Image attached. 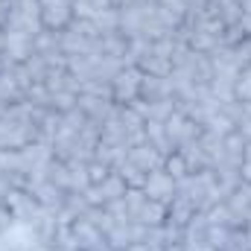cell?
Instances as JSON below:
<instances>
[{
	"mask_svg": "<svg viewBox=\"0 0 251 251\" xmlns=\"http://www.w3.org/2000/svg\"><path fill=\"white\" fill-rule=\"evenodd\" d=\"M9 32H26V35H38L44 29L41 24V3L38 0H12V12H9V21L6 26Z\"/></svg>",
	"mask_w": 251,
	"mask_h": 251,
	"instance_id": "1",
	"label": "cell"
},
{
	"mask_svg": "<svg viewBox=\"0 0 251 251\" xmlns=\"http://www.w3.org/2000/svg\"><path fill=\"white\" fill-rule=\"evenodd\" d=\"M3 204H6V210L12 213V219H15V222H24V225H35L38 216H41V210H44L32 193H26V190H21V187L12 190Z\"/></svg>",
	"mask_w": 251,
	"mask_h": 251,
	"instance_id": "2",
	"label": "cell"
},
{
	"mask_svg": "<svg viewBox=\"0 0 251 251\" xmlns=\"http://www.w3.org/2000/svg\"><path fill=\"white\" fill-rule=\"evenodd\" d=\"M140 79H143V70L137 64H128L123 67L114 79H111V100L117 105H128L140 97Z\"/></svg>",
	"mask_w": 251,
	"mask_h": 251,
	"instance_id": "3",
	"label": "cell"
},
{
	"mask_svg": "<svg viewBox=\"0 0 251 251\" xmlns=\"http://www.w3.org/2000/svg\"><path fill=\"white\" fill-rule=\"evenodd\" d=\"M164 128H167V137H170V143L178 149V146H184L190 140H199V134H201V126L193 123L187 114H181L178 108L164 120Z\"/></svg>",
	"mask_w": 251,
	"mask_h": 251,
	"instance_id": "4",
	"label": "cell"
},
{
	"mask_svg": "<svg viewBox=\"0 0 251 251\" xmlns=\"http://www.w3.org/2000/svg\"><path fill=\"white\" fill-rule=\"evenodd\" d=\"M143 193L149 196V199H155V201H164V204H170L173 201V196L178 193V181L161 167V170H152V173H146V184H143Z\"/></svg>",
	"mask_w": 251,
	"mask_h": 251,
	"instance_id": "5",
	"label": "cell"
},
{
	"mask_svg": "<svg viewBox=\"0 0 251 251\" xmlns=\"http://www.w3.org/2000/svg\"><path fill=\"white\" fill-rule=\"evenodd\" d=\"M143 234H146V225H140V222H117L105 234V243L111 251H123L131 243H143Z\"/></svg>",
	"mask_w": 251,
	"mask_h": 251,
	"instance_id": "6",
	"label": "cell"
},
{
	"mask_svg": "<svg viewBox=\"0 0 251 251\" xmlns=\"http://www.w3.org/2000/svg\"><path fill=\"white\" fill-rule=\"evenodd\" d=\"M32 41L35 38L26 35V32H9V29H3V56L12 59V62H18V64H24L35 53Z\"/></svg>",
	"mask_w": 251,
	"mask_h": 251,
	"instance_id": "7",
	"label": "cell"
},
{
	"mask_svg": "<svg viewBox=\"0 0 251 251\" xmlns=\"http://www.w3.org/2000/svg\"><path fill=\"white\" fill-rule=\"evenodd\" d=\"M73 234H76L82 251H108L105 234H102L94 222H88V219H76V222H73Z\"/></svg>",
	"mask_w": 251,
	"mask_h": 251,
	"instance_id": "8",
	"label": "cell"
},
{
	"mask_svg": "<svg viewBox=\"0 0 251 251\" xmlns=\"http://www.w3.org/2000/svg\"><path fill=\"white\" fill-rule=\"evenodd\" d=\"M76 105L85 111L88 120H94V123H100V126L105 123L111 117V111L117 108L114 100H108V97H91V94H79V102Z\"/></svg>",
	"mask_w": 251,
	"mask_h": 251,
	"instance_id": "9",
	"label": "cell"
},
{
	"mask_svg": "<svg viewBox=\"0 0 251 251\" xmlns=\"http://www.w3.org/2000/svg\"><path fill=\"white\" fill-rule=\"evenodd\" d=\"M170 97H176L170 76H149V73H143V79H140V100L155 102V100H170Z\"/></svg>",
	"mask_w": 251,
	"mask_h": 251,
	"instance_id": "10",
	"label": "cell"
},
{
	"mask_svg": "<svg viewBox=\"0 0 251 251\" xmlns=\"http://www.w3.org/2000/svg\"><path fill=\"white\" fill-rule=\"evenodd\" d=\"M128 161H131L134 167H140L143 173H152V170H161V167H164V155H161L155 146H149V143L131 146V149H128Z\"/></svg>",
	"mask_w": 251,
	"mask_h": 251,
	"instance_id": "11",
	"label": "cell"
},
{
	"mask_svg": "<svg viewBox=\"0 0 251 251\" xmlns=\"http://www.w3.org/2000/svg\"><path fill=\"white\" fill-rule=\"evenodd\" d=\"M193 216H196V204L190 201L187 196L176 193V196H173V201L167 204V222H173V225L184 228V225H187Z\"/></svg>",
	"mask_w": 251,
	"mask_h": 251,
	"instance_id": "12",
	"label": "cell"
},
{
	"mask_svg": "<svg viewBox=\"0 0 251 251\" xmlns=\"http://www.w3.org/2000/svg\"><path fill=\"white\" fill-rule=\"evenodd\" d=\"M32 196L38 199V204H41L44 210H53V213H59V210L64 207V196H67V190L56 187L53 181H44L41 187L32 190Z\"/></svg>",
	"mask_w": 251,
	"mask_h": 251,
	"instance_id": "13",
	"label": "cell"
},
{
	"mask_svg": "<svg viewBox=\"0 0 251 251\" xmlns=\"http://www.w3.org/2000/svg\"><path fill=\"white\" fill-rule=\"evenodd\" d=\"M143 134H146V143H149V146H155L164 158H167L170 152H176V146H173V143H170V137H167L164 123H158V120H146V123H143Z\"/></svg>",
	"mask_w": 251,
	"mask_h": 251,
	"instance_id": "14",
	"label": "cell"
},
{
	"mask_svg": "<svg viewBox=\"0 0 251 251\" xmlns=\"http://www.w3.org/2000/svg\"><path fill=\"white\" fill-rule=\"evenodd\" d=\"M134 222H140V225H164L167 222V204L155 201V199H146V204L140 207Z\"/></svg>",
	"mask_w": 251,
	"mask_h": 251,
	"instance_id": "15",
	"label": "cell"
},
{
	"mask_svg": "<svg viewBox=\"0 0 251 251\" xmlns=\"http://www.w3.org/2000/svg\"><path fill=\"white\" fill-rule=\"evenodd\" d=\"M24 100V88L18 85V79L9 70H0V102L3 105H15Z\"/></svg>",
	"mask_w": 251,
	"mask_h": 251,
	"instance_id": "16",
	"label": "cell"
},
{
	"mask_svg": "<svg viewBox=\"0 0 251 251\" xmlns=\"http://www.w3.org/2000/svg\"><path fill=\"white\" fill-rule=\"evenodd\" d=\"M91 21L97 24L100 35H114V32H120V6H108L100 15H94Z\"/></svg>",
	"mask_w": 251,
	"mask_h": 251,
	"instance_id": "17",
	"label": "cell"
},
{
	"mask_svg": "<svg viewBox=\"0 0 251 251\" xmlns=\"http://www.w3.org/2000/svg\"><path fill=\"white\" fill-rule=\"evenodd\" d=\"M70 6H73V18L76 21H91L94 15H100L102 9H108L114 3L111 0H70Z\"/></svg>",
	"mask_w": 251,
	"mask_h": 251,
	"instance_id": "18",
	"label": "cell"
},
{
	"mask_svg": "<svg viewBox=\"0 0 251 251\" xmlns=\"http://www.w3.org/2000/svg\"><path fill=\"white\" fill-rule=\"evenodd\" d=\"M178 152L184 155L190 173H199V170L210 167V164H207V158H204V152H201V143H199V140H190V143H184V146H178Z\"/></svg>",
	"mask_w": 251,
	"mask_h": 251,
	"instance_id": "19",
	"label": "cell"
},
{
	"mask_svg": "<svg viewBox=\"0 0 251 251\" xmlns=\"http://www.w3.org/2000/svg\"><path fill=\"white\" fill-rule=\"evenodd\" d=\"M114 173H120V178L126 181V187H140L143 190V184H146V173H143L140 167H134L128 158H123V161L114 167Z\"/></svg>",
	"mask_w": 251,
	"mask_h": 251,
	"instance_id": "20",
	"label": "cell"
},
{
	"mask_svg": "<svg viewBox=\"0 0 251 251\" xmlns=\"http://www.w3.org/2000/svg\"><path fill=\"white\" fill-rule=\"evenodd\" d=\"M137 67L143 70V73H149V76H170V70H173V62L170 59H161V56H155V53H146Z\"/></svg>",
	"mask_w": 251,
	"mask_h": 251,
	"instance_id": "21",
	"label": "cell"
},
{
	"mask_svg": "<svg viewBox=\"0 0 251 251\" xmlns=\"http://www.w3.org/2000/svg\"><path fill=\"white\" fill-rule=\"evenodd\" d=\"M47 181H53L56 187H62L70 193V167L59 161V158H53L50 164H47Z\"/></svg>",
	"mask_w": 251,
	"mask_h": 251,
	"instance_id": "22",
	"label": "cell"
},
{
	"mask_svg": "<svg viewBox=\"0 0 251 251\" xmlns=\"http://www.w3.org/2000/svg\"><path fill=\"white\" fill-rule=\"evenodd\" d=\"M88 207H91V201L85 199V193H67V196H64L62 210H67L73 219H82V216L88 213Z\"/></svg>",
	"mask_w": 251,
	"mask_h": 251,
	"instance_id": "23",
	"label": "cell"
},
{
	"mask_svg": "<svg viewBox=\"0 0 251 251\" xmlns=\"http://www.w3.org/2000/svg\"><path fill=\"white\" fill-rule=\"evenodd\" d=\"M164 170H167V173H170L176 181H181V178H184V176L190 173L187 161H184V155H181L178 149H176V152H170V155L164 158Z\"/></svg>",
	"mask_w": 251,
	"mask_h": 251,
	"instance_id": "24",
	"label": "cell"
},
{
	"mask_svg": "<svg viewBox=\"0 0 251 251\" xmlns=\"http://www.w3.org/2000/svg\"><path fill=\"white\" fill-rule=\"evenodd\" d=\"M76 102H79V94H73V91H56L53 100H50V108L59 111V114H67V111L76 108Z\"/></svg>",
	"mask_w": 251,
	"mask_h": 251,
	"instance_id": "25",
	"label": "cell"
},
{
	"mask_svg": "<svg viewBox=\"0 0 251 251\" xmlns=\"http://www.w3.org/2000/svg\"><path fill=\"white\" fill-rule=\"evenodd\" d=\"M207 88H210V94H213L222 105L237 100V97H234V82H231V79H210V85H207Z\"/></svg>",
	"mask_w": 251,
	"mask_h": 251,
	"instance_id": "26",
	"label": "cell"
},
{
	"mask_svg": "<svg viewBox=\"0 0 251 251\" xmlns=\"http://www.w3.org/2000/svg\"><path fill=\"white\" fill-rule=\"evenodd\" d=\"M234 97H237L243 105L251 102V67H243L240 76L234 79Z\"/></svg>",
	"mask_w": 251,
	"mask_h": 251,
	"instance_id": "27",
	"label": "cell"
},
{
	"mask_svg": "<svg viewBox=\"0 0 251 251\" xmlns=\"http://www.w3.org/2000/svg\"><path fill=\"white\" fill-rule=\"evenodd\" d=\"M24 67H26V73H29V79H32V85L35 82H44L47 79V62H44V56H38V53H32L26 62H24Z\"/></svg>",
	"mask_w": 251,
	"mask_h": 251,
	"instance_id": "28",
	"label": "cell"
},
{
	"mask_svg": "<svg viewBox=\"0 0 251 251\" xmlns=\"http://www.w3.org/2000/svg\"><path fill=\"white\" fill-rule=\"evenodd\" d=\"M117 114H120V123L126 126V131H128V134H131V131H140L143 123H146V120H143L131 105H117Z\"/></svg>",
	"mask_w": 251,
	"mask_h": 251,
	"instance_id": "29",
	"label": "cell"
},
{
	"mask_svg": "<svg viewBox=\"0 0 251 251\" xmlns=\"http://www.w3.org/2000/svg\"><path fill=\"white\" fill-rule=\"evenodd\" d=\"M237 126L231 123L225 114H213L207 123H204V131H210V134H216V137H225V134H231Z\"/></svg>",
	"mask_w": 251,
	"mask_h": 251,
	"instance_id": "30",
	"label": "cell"
},
{
	"mask_svg": "<svg viewBox=\"0 0 251 251\" xmlns=\"http://www.w3.org/2000/svg\"><path fill=\"white\" fill-rule=\"evenodd\" d=\"M222 251H249V237H246V228H231L228 231V240Z\"/></svg>",
	"mask_w": 251,
	"mask_h": 251,
	"instance_id": "31",
	"label": "cell"
},
{
	"mask_svg": "<svg viewBox=\"0 0 251 251\" xmlns=\"http://www.w3.org/2000/svg\"><path fill=\"white\" fill-rule=\"evenodd\" d=\"M108 173H111V167H108V164H102V161H88V181H91V184L105 181V178H108Z\"/></svg>",
	"mask_w": 251,
	"mask_h": 251,
	"instance_id": "32",
	"label": "cell"
},
{
	"mask_svg": "<svg viewBox=\"0 0 251 251\" xmlns=\"http://www.w3.org/2000/svg\"><path fill=\"white\" fill-rule=\"evenodd\" d=\"M240 181L251 184V143H246V152H243V161H240Z\"/></svg>",
	"mask_w": 251,
	"mask_h": 251,
	"instance_id": "33",
	"label": "cell"
},
{
	"mask_svg": "<svg viewBox=\"0 0 251 251\" xmlns=\"http://www.w3.org/2000/svg\"><path fill=\"white\" fill-rule=\"evenodd\" d=\"M15 225V219H12V213L6 210V204H0V234H6L9 228Z\"/></svg>",
	"mask_w": 251,
	"mask_h": 251,
	"instance_id": "34",
	"label": "cell"
},
{
	"mask_svg": "<svg viewBox=\"0 0 251 251\" xmlns=\"http://www.w3.org/2000/svg\"><path fill=\"white\" fill-rule=\"evenodd\" d=\"M9 12H12V0H0V26H6Z\"/></svg>",
	"mask_w": 251,
	"mask_h": 251,
	"instance_id": "35",
	"label": "cell"
},
{
	"mask_svg": "<svg viewBox=\"0 0 251 251\" xmlns=\"http://www.w3.org/2000/svg\"><path fill=\"white\" fill-rule=\"evenodd\" d=\"M237 26L243 29V35H246V38H251V15L243 12V18H240V24H237Z\"/></svg>",
	"mask_w": 251,
	"mask_h": 251,
	"instance_id": "36",
	"label": "cell"
},
{
	"mask_svg": "<svg viewBox=\"0 0 251 251\" xmlns=\"http://www.w3.org/2000/svg\"><path fill=\"white\" fill-rule=\"evenodd\" d=\"M123 251H149V249H146V243H131V246L123 249Z\"/></svg>",
	"mask_w": 251,
	"mask_h": 251,
	"instance_id": "37",
	"label": "cell"
},
{
	"mask_svg": "<svg viewBox=\"0 0 251 251\" xmlns=\"http://www.w3.org/2000/svg\"><path fill=\"white\" fill-rule=\"evenodd\" d=\"M240 6H243V12H246V15H251V0H243Z\"/></svg>",
	"mask_w": 251,
	"mask_h": 251,
	"instance_id": "38",
	"label": "cell"
},
{
	"mask_svg": "<svg viewBox=\"0 0 251 251\" xmlns=\"http://www.w3.org/2000/svg\"><path fill=\"white\" fill-rule=\"evenodd\" d=\"M167 251H184V249H181V243H173V246H167Z\"/></svg>",
	"mask_w": 251,
	"mask_h": 251,
	"instance_id": "39",
	"label": "cell"
},
{
	"mask_svg": "<svg viewBox=\"0 0 251 251\" xmlns=\"http://www.w3.org/2000/svg\"><path fill=\"white\" fill-rule=\"evenodd\" d=\"M149 251H167V246H146Z\"/></svg>",
	"mask_w": 251,
	"mask_h": 251,
	"instance_id": "40",
	"label": "cell"
},
{
	"mask_svg": "<svg viewBox=\"0 0 251 251\" xmlns=\"http://www.w3.org/2000/svg\"><path fill=\"white\" fill-rule=\"evenodd\" d=\"M246 228H251V210L246 213Z\"/></svg>",
	"mask_w": 251,
	"mask_h": 251,
	"instance_id": "41",
	"label": "cell"
},
{
	"mask_svg": "<svg viewBox=\"0 0 251 251\" xmlns=\"http://www.w3.org/2000/svg\"><path fill=\"white\" fill-rule=\"evenodd\" d=\"M246 237H249V251H251V228H246Z\"/></svg>",
	"mask_w": 251,
	"mask_h": 251,
	"instance_id": "42",
	"label": "cell"
},
{
	"mask_svg": "<svg viewBox=\"0 0 251 251\" xmlns=\"http://www.w3.org/2000/svg\"><path fill=\"white\" fill-rule=\"evenodd\" d=\"M0 53H3V26H0Z\"/></svg>",
	"mask_w": 251,
	"mask_h": 251,
	"instance_id": "43",
	"label": "cell"
},
{
	"mask_svg": "<svg viewBox=\"0 0 251 251\" xmlns=\"http://www.w3.org/2000/svg\"><path fill=\"white\" fill-rule=\"evenodd\" d=\"M131 3H134V0H120V6H131Z\"/></svg>",
	"mask_w": 251,
	"mask_h": 251,
	"instance_id": "44",
	"label": "cell"
},
{
	"mask_svg": "<svg viewBox=\"0 0 251 251\" xmlns=\"http://www.w3.org/2000/svg\"><path fill=\"white\" fill-rule=\"evenodd\" d=\"M3 111H6V105H3V102H0V117H3Z\"/></svg>",
	"mask_w": 251,
	"mask_h": 251,
	"instance_id": "45",
	"label": "cell"
}]
</instances>
